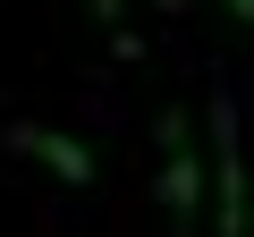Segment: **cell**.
I'll return each instance as SVG.
<instances>
[{
	"label": "cell",
	"instance_id": "cell-1",
	"mask_svg": "<svg viewBox=\"0 0 254 237\" xmlns=\"http://www.w3.org/2000/svg\"><path fill=\"white\" fill-rule=\"evenodd\" d=\"M203 144H212V237H246L254 229V195H246V144H237L229 93L203 110Z\"/></svg>",
	"mask_w": 254,
	"mask_h": 237
},
{
	"label": "cell",
	"instance_id": "cell-2",
	"mask_svg": "<svg viewBox=\"0 0 254 237\" xmlns=\"http://www.w3.org/2000/svg\"><path fill=\"white\" fill-rule=\"evenodd\" d=\"M203 195H212V153L195 136V118L187 110H161V203H170V220L195 229L203 220Z\"/></svg>",
	"mask_w": 254,
	"mask_h": 237
},
{
	"label": "cell",
	"instance_id": "cell-3",
	"mask_svg": "<svg viewBox=\"0 0 254 237\" xmlns=\"http://www.w3.org/2000/svg\"><path fill=\"white\" fill-rule=\"evenodd\" d=\"M0 144H9L17 161H34V170H51L60 186H93V178H102L93 144H76L68 127H43V118H9V136H0Z\"/></svg>",
	"mask_w": 254,
	"mask_h": 237
},
{
	"label": "cell",
	"instance_id": "cell-4",
	"mask_svg": "<svg viewBox=\"0 0 254 237\" xmlns=\"http://www.w3.org/2000/svg\"><path fill=\"white\" fill-rule=\"evenodd\" d=\"M85 9H93L110 34H119V51H127V59H136V34H127V0H85Z\"/></svg>",
	"mask_w": 254,
	"mask_h": 237
},
{
	"label": "cell",
	"instance_id": "cell-5",
	"mask_svg": "<svg viewBox=\"0 0 254 237\" xmlns=\"http://www.w3.org/2000/svg\"><path fill=\"white\" fill-rule=\"evenodd\" d=\"M229 17H237V26H254V0H229Z\"/></svg>",
	"mask_w": 254,
	"mask_h": 237
},
{
	"label": "cell",
	"instance_id": "cell-6",
	"mask_svg": "<svg viewBox=\"0 0 254 237\" xmlns=\"http://www.w3.org/2000/svg\"><path fill=\"white\" fill-rule=\"evenodd\" d=\"M170 9H178V0H161V17H170Z\"/></svg>",
	"mask_w": 254,
	"mask_h": 237
}]
</instances>
